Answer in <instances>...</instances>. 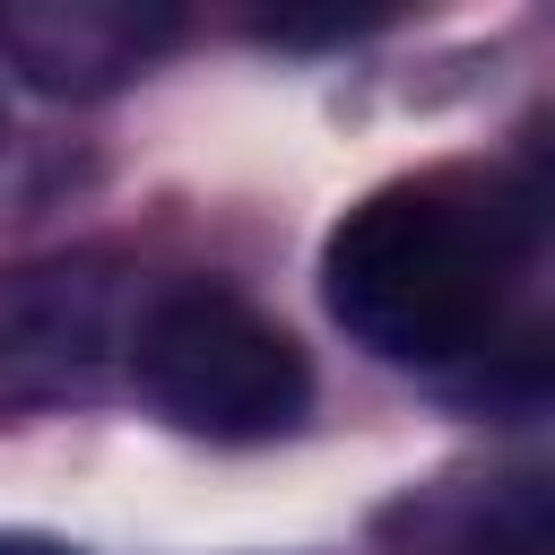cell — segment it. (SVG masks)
Segmentation results:
<instances>
[{
  "mask_svg": "<svg viewBox=\"0 0 555 555\" xmlns=\"http://www.w3.org/2000/svg\"><path fill=\"white\" fill-rule=\"evenodd\" d=\"M520 278V208H494L460 182H390L338 217L321 286L338 330L416 373L486 364Z\"/></svg>",
  "mask_w": 555,
  "mask_h": 555,
  "instance_id": "obj_1",
  "label": "cell"
},
{
  "mask_svg": "<svg viewBox=\"0 0 555 555\" xmlns=\"http://www.w3.org/2000/svg\"><path fill=\"white\" fill-rule=\"evenodd\" d=\"M130 390L165 425H182V434L269 442V434L304 425L312 364L234 286H217V278H156V295L139 312V347H130Z\"/></svg>",
  "mask_w": 555,
  "mask_h": 555,
  "instance_id": "obj_2",
  "label": "cell"
},
{
  "mask_svg": "<svg viewBox=\"0 0 555 555\" xmlns=\"http://www.w3.org/2000/svg\"><path fill=\"white\" fill-rule=\"evenodd\" d=\"M147 295L156 278L113 251H52L0 269V416L87 408L130 382Z\"/></svg>",
  "mask_w": 555,
  "mask_h": 555,
  "instance_id": "obj_3",
  "label": "cell"
},
{
  "mask_svg": "<svg viewBox=\"0 0 555 555\" xmlns=\"http://www.w3.org/2000/svg\"><path fill=\"white\" fill-rule=\"evenodd\" d=\"M173 26L182 17L156 0H17L0 9V61L43 95H113L173 43Z\"/></svg>",
  "mask_w": 555,
  "mask_h": 555,
  "instance_id": "obj_4",
  "label": "cell"
},
{
  "mask_svg": "<svg viewBox=\"0 0 555 555\" xmlns=\"http://www.w3.org/2000/svg\"><path fill=\"white\" fill-rule=\"evenodd\" d=\"M0 555H78V546H61L43 529H0Z\"/></svg>",
  "mask_w": 555,
  "mask_h": 555,
  "instance_id": "obj_5",
  "label": "cell"
}]
</instances>
